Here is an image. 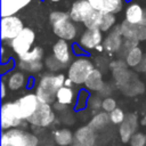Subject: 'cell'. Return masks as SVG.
<instances>
[{
    "label": "cell",
    "mask_w": 146,
    "mask_h": 146,
    "mask_svg": "<svg viewBox=\"0 0 146 146\" xmlns=\"http://www.w3.org/2000/svg\"><path fill=\"white\" fill-rule=\"evenodd\" d=\"M66 75L64 73H43L35 84V95L40 103L54 104L56 102L57 91L64 87Z\"/></svg>",
    "instance_id": "6da1fadb"
},
{
    "label": "cell",
    "mask_w": 146,
    "mask_h": 146,
    "mask_svg": "<svg viewBox=\"0 0 146 146\" xmlns=\"http://www.w3.org/2000/svg\"><path fill=\"white\" fill-rule=\"evenodd\" d=\"M1 146H39L40 138L23 128L9 129L1 133Z\"/></svg>",
    "instance_id": "7a4b0ae2"
},
{
    "label": "cell",
    "mask_w": 146,
    "mask_h": 146,
    "mask_svg": "<svg viewBox=\"0 0 146 146\" xmlns=\"http://www.w3.org/2000/svg\"><path fill=\"white\" fill-rule=\"evenodd\" d=\"M95 68V63L89 57V55L75 57L67 67L66 76L73 81L74 86H83L88 75Z\"/></svg>",
    "instance_id": "3957f363"
},
{
    "label": "cell",
    "mask_w": 146,
    "mask_h": 146,
    "mask_svg": "<svg viewBox=\"0 0 146 146\" xmlns=\"http://www.w3.org/2000/svg\"><path fill=\"white\" fill-rule=\"evenodd\" d=\"M0 116H1L0 123L2 131H7L9 129H15V128H23L26 122L21 117L16 102H3L1 104Z\"/></svg>",
    "instance_id": "277c9868"
},
{
    "label": "cell",
    "mask_w": 146,
    "mask_h": 146,
    "mask_svg": "<svg viewBox=\"0 0 146 146\" xmlns=\"http://www.w3.org/2000/svg\"><path fill=\"white\" fill-rule=\"evenodd\" d=\"M26 122L31 127H38L41 129H47V128L54 125L55 123L57 124L58 117H57V113L55 112L51 104L40 103L35 113L30 119H27Z\"/></svg>",
    "instance_id": "5b68a950"
},
{
    "label": "cell",
    "mask_w": 146,
    "mask_h": 146,
    "mask_svg": "<svg viewBox=\"0 0 146 146\" xmlns=\"http://www.w3.org/2000/svg\"><path fill=\"white\" fill-rule=\"evenodd\" d=\"M51 29H52V33L58 39H62L68 42H75L79 35V26L76 23H74L70 18L68 14L62 19H58L51 23Z\"/></svg>",
    "instance_id": "8992f818"
},
{
    "label": "cell",
    "mask_w": 146,
    "mask_h": 146,
    "mask_svg": "<svg viewBox=\"0 0 146 146\" xmlns=\"http://www.w3.org/2000/svg\"><path fill=\"white\" fill-rule=\"evenodd\" d=\"M34 41H35V32L31 27H24L23 31L15 39L7 42V44L10 47V49L13 50L15 55L21 57L24 54L29 52L34 47L33 46Z\"/></svg>",
    "instance_id": "52a82bcc"
},
{
    "label": "cell",
    "mask_w": 146,
    "mask_h": 146,
    "mask_svg": "<svg viewBox=\"0 0 146 146\" xmlns=\"http://www.w3.org/2000/svg\"><path fill=\"white\" fill-rule=\"evenodd\" d=\"M1 41L2 43H7L15 39L25 27L22 18L17 15L15 16H8V17H1Z\"/></svg>",
    "instance_id": "ba28073f"
},
{
    "label": "cell",
    "mask_w": 146,
    "mask_h": 146,
    "mask_svg": "<svg viewBox=\"0 0 146 146\" xmlns=\"http://www.w3.org/2000/svg\"><path fill=\"white\" fill-rule=\"evenodd\" d=\"M15 102L18 106L21 117L24 121H27V119H30L35 113V111L38 110L39 104H40L35 92H27V94L21 96L19 98H17Z\"/></svg>",
    "instance_id": "9c48e42d"
},
{
    "label": "cell",
    "mask_w": 146,
    "mask_h": 146,
    "mask_svg": "<svg viewBox=\"0 0 146 146\" xmlns=\"http://www.w3.org/2000/svg\"><path fill=\"white\" fill-rule=\"evenodd\" d=\"M51 55L64 66V67H68L70 64L73 62V59L75 58L73 50H72V44L68 41L58 39L52 48H51Z\"/></svg>",
    "instance_id": "30bf717a"
},
{
    "label": "cell",
    "mask_w": 146,
    "mask_h": 146,
    "mask_svg": "<svg viewBox=\"0 0 146 146\" xmlns=\"http://www.w3.org/2000/svg\"><path fill=\"white\" fill-rule=\"evenodd\" d=\"M104 33L99 30H89V29H84V31L80 34L79 39H78V43L87 51L90 52L92 50H95L99 44H103L104 41Z\"/></svg>",
    "instance_id": "8fae6325"
},
{
    "label": "cell",
    "mask_w": 146,
    "mask_h": 146,
    "mask_svg": "<svg viewBox=\"0 0 146 146\" xmlns=\"http://www.w3.org/2000/svg\"><path fill=\"white\" fill-rule=\"evenodd\" d=\"M139 119L136 113H128L124 121L119 125V138L122 144H129L131 137L138 131Z\"/></svg>",
    "instance_id": "7c38bea8"
},
{
    "label": "cell",
    "mask_w": 146,
    "mask_h": 146,
    "mask_svg": "<svg viewBox=\"0 0 146 146\" xmlns=\"http://www.w3.org/2000/svg\"><path fill=\"white\" fill-rule=\"evenodd\" d=\"M124 21L130 24L146 26V8L137 1H130L124 8Z\"/></svg>",
    "instance_id": "4fadbf2b"
},
{
    "label": "cell",
    "mask_w": 146,
    "mask_h": 146,
    "mask_svg": "<svg viewBox=\"0 0 146 146\" xmlns=\"http://www.w3.org/2000/svg\"><path fill=\"white\" fill-rule=\"evenodd\" d=\"M123 41H124V38L122 36L120 24H117L111 32H108L105 35L104 41H103V46H104L105 51L108 55L119 54L122 49Z\"/></svg>",
    "instance_id": "5bb4252c"
},
{
    "label": "cell",
    "mask_w": 146,
    "mask_h": 146,
    "mask_svg": "<svg viewBox=\"0 0 146 146\" xmlns=\"http://www.w3.org/2000/svg\"><path fill=\"white\" fill-rule=\"evenodd\" d=\"M97 138V131L84 124L74 131V143L72 146H96Z\"/></svg>",
    "instance_id": "9a60e30c"
},
{
    "label": "cell",
    "mask_w": 146,
    "mask_h": 146,
    "mask_svg": "<svg viewBox=\"0 0 146 146\" xmlns=\"http://www.w3.org/2000/svg\"><path fill=\"white\" fill-rule=\"evenodd\" d=\"M92 7L89 5L87 0H75L70 7L68 15L70 18L76 23V24H82L87 16L92 11Z\"/></svg>",
    "instance_id": "2e32d148"
},
{
    "label": "cell",
    "mask_w": 146,
    "mask_h": 146,
    "mask_svg": "<svg viewBox=\"0 0 146 146\" xmlns=\"http://www.w3.org/2000/svg\"><path fill=\"white\" fill-rule=\"evenodd\" d=\"M1 78L5 79L8 90L10 91H18L23 88H25L29 83V78L25 75V73L21 70H13L11 72L7 73L6 75H2Z\"/></svg>",
    "instance_id": "e0dca14e"
},
{
    "label": "cell",
    "mask_w": 146,
    "mask_h": 146,
    "mask_svg": "<svg viewBox=\"0 0 146 146\" xmlns=\"http://www.w3.org/2000/svg\"><path fill=\"white\" fill-rule=\"evenodd\" d=\"M121 33L124 39L136 40V41H146V26L130 24L127 21H122L120 23Z\"/></svg>",
    "instance_id": "ac0fdd59"
},
{
    "label": "cell",
    "mask_w": 146,
    "mask_h": 146,
    "mask_svg": "<svg viewBox=\"0 0 146 146\" xmlns=\"http://www.w3.org/2000/svg\"><path fill=\"white\" fill-rule=\"evenodd\" d=\"M32 2L33 0H1V17L15 16Z\"/></svg>",
    "instance_id": "d6986e66"
},
{
    "label": "cell",
    "mask_w": 146,
    "mask_h": 146,
    "mask_svg": "<svg viewBox=\"0 0 146 146\" xmlns=\"http://www.w3.org/2000/svg\"><path fill=\"white\" fill-rule=\"evenodd\" d=\"M105 86V81H104V75H103V72L100 68H95L87 78L84 84H83V88L87 89L90 94L91 92H96V94H99L103 88Z\"/></svg>",
    "instance_id": "ffe728a7"
},
{
    "label": "cell",
    "mask_w": 146,
    "mask_h": 146,
    "mask_svg": "<svg viewBox=\"0 0 146 146\" xmlns=\"http://www.w3.org/2000/svg\"><path fill=\"white\" fill-rule=\"evenodd\" d=\"M51 138L57 146H72L74 143V132L66 128H57L51 131Z\"/></svg>",
    "instance_id": "44dd1931"
},
{
    "label": "cell",
    "mask_w": 146,
    "mask_h": 146,
    "mask_svg": "<svg viewBox=\"0 0 146 146\" xmlns=\"http://www.w3.org/2000/svg\"><path fill=\"white\" fill-rule=\"evenodd\" d=\"M112 73V78H113V82L116 86L117 89H121L122 87L127 86L128 83H130L137 75L135 74V72H132L130 68H120V70H114L111 71Z\"/></svg>",
    "instance_id": "7402d4cb"
},
{
    "label": "cell",
    "mask_w": 146,
    "mask_h": 146,
    "mask_svg": "<svg viewBox=\"0 0 146 146\" xmlns=\"http://www.w3.org/2000/svg\"><path fill=\"white\" fill-rule=\"evenodd\" d=\"M145 56H146V55H145L143 48H141L140 46H137V47L130 49V50L125 54V56H124L123 59L125 60L128 67L136 70V68L141 64V62H143V59L145 58Z\"/></svg>",
    "instance_id": "603a6c76"
},
{
    "label": "cell",
    "mask_w": 146,
    "mask_h": 146,
    "mask_svg": "<svg viewBox=\"0 0 146 146\" xmlns=\"http://www.w3.org/2000/svg\"><path fill=\"white\" fill-rule=\"evenodd\" d=\"M76 96H78V91L74 88H68V87H62L56 95V102L66 105V106H71V105H75L76 102Z\"/></svg>",
    "instance_id": "cb8c5ba5"
},
{
    "label": "cell",
    "mask_w": 146,
    "mask_h": 146,
    "mask_svg": "<svg viewBox=\"0 0 146 146\" xmlns=\"http://www.w3.org/2000/svg\"><path fill=\"white\" fill-rule=\"evenodd\" d=\"M124 96L127 97H135L137 95H141L146 91V87L144 84L143 81H140L138 79V76H136L130 83H128L127 86L122 87L121 89H119Z\"/></svg>",
    "instance_id": "d4e9b609"
},
{
    "label": "cell",
    "mask_w": 146,
    "mask_h": 146,
    "mask_svg": "<svg viewBox=\"0 0 146 146\" xmlns=\"http://www.w3.org/2000/svg\"><path fill=\"white\" fill-rule=\"evenodd\" d=\"M111 123L110 120V114L104 112V111H99L97 112L95 115L91 116L90 121L88 122V125L91 127L94 130L96 131H102L104 130L108 124Z\"/></svg>",
    "instance_id": "484cf974"
},
{
    "label": "cell",
    "mask_w": 146,
    "mask_h": 146,
    "mask_svg": "<svg viewBox=\"0 0 146 146\" xmlns=\"http://www.w3.org/2000/svg\"><path fill=\"white\" fill-rule=\"evenodd\" d=\"M16 67L21 71H23L24 73H29V74H36L40 73L43 67H44V63L42 62H24L18 59V62L16 63Z\"/></svg>",
    "instance_id": "4316f807"
},
{
    "label": "cell",
    "mask_w": 146,
    "mask_h": 146,
    "mask_svg": "<svg viewBox=\"0 0 146 146\" xmlns=\"http://www.w3.org/2000/svg\"><path fill=\"white\" fill-rule=\"evenodd\" d=\"M103 15L104 13L102 11H97V10H92L87 18L84 19V22L82 23V25L84 26V29H89V30H96L100 27L102 21H103Z\"/></svg>",
    "instance_id": "83f0119b"
},
{
    "label": "cell",
    "mask_w": 146,
    "mask_h": 146,
    "mask_svg": "<svg viewBox=\"0 0 146 146\" xmlns=\"http://www.w3.org/2000/svg\"><path fill=\"white\" fill-rule=\"evenodd\" d=\"M90 92L84 89V88H80L78 90V96H76V102H75V105L73 106L74 111L75 112H80V111H83L88 107V104H89V100H90Z\"/></svg>",
    "instance_id": "f1b7e54d"
},
{
    "label": "cell",
    "mask_w": 146,
    "mask_h": 146,
    "mask_svg": "<svg viewBox=\"0 0 146 146\" xmlns=\"http://www.w3.org/2000/svg\"><path fill=\"white\" fill-rule=\"evenodd\" d=\"M18 59L24 62H42L44 59V50L40 46H34L29 52L18 57Z\"/></svg>",
    "instance_id": "f546056e"
},
{
    "label": "cell",
    "mask_w": 146,
    "mask_h": 146,
    "mask_svg": "<svg viewBox=\"0 0 146 146\" xmlns=\"http://www.w3.org/2000/svg\"><path fill=\"white\" fill-rule=\"evenodd\" d=\"M116 25H117V23H116V15L110 14V13H104V15H103V21H102V24H100L99 30H100L103 33H106V34H107V33L111 32Z\"/></svg>",
    "instance_id": "4dcf8cb0"
},
{
    "label": "cell",
    "mask_w": 146,
    "mask_h": 146,
    "mask_svg": "<svg viewBox=\"0 0 146 146\" xmlns=\"http://www.w3.org/2000/svg\"><path fill=\"white\" fill-rule=\"evenodd\" d=\"M123 5V0H104V13L116 15L122 11Z\"/></svg>",
    "instance_id": "1f68e13d"
},
{
    "label": "cell",
    "mask_w": 146,
    "mask_h": 146,
    "mask_svg": "<svg viewBox=\"0 0 146 146\" xmlns=\"http://www.w3.org/2000/svg\"><path fill=\"white\" fill-rule=\"evenodd\" d=\"M43 63H44V67H46L47 71L50 72V73H60V71H62L63 68H65L52 55L47 56V57L43 59Z\"/></svg>",
    "instance_id": "d6a6232c"
},
{
    "label": "cell",
    "mask_w": 146,
    "mask_h": 146,
    "mask_svg": "<svg viewBox=\"0 0 146 146\" xmlns=\"http://www.w3.org/2000/svg\"><path fill=\"white\" fill-rule=\"evenodd\" d=\"M108 114H110L111 123L114 124V125H120V124L124 121V119H125V116H127L125 112H124L121 107H116L114 111H112V112L108 113Z\"/></svg>",
    "instance_id": "836d02e7"
},
{
    "label": "cell",
    "mask_w": 146,
    "mask_h": 146,
    "mask_svg": "<svg viewBox=\"0 0 146 146\" xmlns=\"http://www.w3.org/2000/svg\"><path fill=\"white\" fill-rule=\"evenodd\" d=\"M117 106V103H116V99L112 96H108V97H105L103 98V103H102V111L106 112V113H111L112 111H114Z\"/></svg>",
    "instance_id": "e575fe53"
},
{
    "label": "cell",
    "mask_w": 146,
    "mask_h": 146,
    "mask_svg": "<svg viewBox=\"0 0 146 146\" xmlns=\"http://www.w3.org/2000/svg\"><path fill=\"white\" fill-rule=\"evenodd\" d=\"M130 146H146V133L137 131L129 141Z\"/></svg>",
    "instance_id": "d590c367"
},
{
    "label": "cell",
    "mask_w": 146,
    "mask_h": 146,
    "mask_svg": "<svg viewBox=\"0 0 146 146\" xmlns=\"http://www.w3.org/2000/svg\"><path fill=\"white\" fill-rule=\"evenodd\" d=\"M102 103H103V98L99 97L98 95H96V96H91V97H90L88 107L92 111L94 115H95L97 112H99V111L102 110Z\"/></svg>",
    "instance_id": "8d00e7d4"
},
{
    "label": "cell",
    "mask_w": 146,
    "mask_h": 146,
    "mask_svg": "<svg viewBox=\"0 0 146 146\" xmlns=\"http://www.w3.org/2000/svg\"><path fill=\"white\" fill-rule=\"evenodd\" d=\"M137 46H139V41L130 40V39H124V41H123V46H122V49H121V51H120L119 54L121 55V57H123V58H124L125 54H127L130 49H132V48H135V47H137Z\"/></svg>",
    "instance_id": "74e56055"
},
{
    "label": "cell",
    "mask_w": 146,
    "mask_h": 146,
    "mask_svg": "<svg viewBox=\"0 0 146 146\" xmlns=\"http://www.w3.org/2000/svg\"><path fill=\"white\" fill-rule=\"evenodd\" d=\"M108 67L111 68V71H114V70H120V68H127L128 65L123 58H117V59H113L108 62Z\"/></svg>",
    "instance_id": "f35d334b"
},
{
    "label": "cell",
    "mask_w": 146,
    "mask_h": 146,
    "mask_svg": "<svg viewBox=\"0 0 146 146\" xmlns=\"http://www.w3.org/2000/svg\"><path fill=\"white\" fill-rule=\"evenodd\" d=\"M116 88V86L114 84V82H105V86H104V88H103V90L99 92V94H97L99 97H102V98H105V97H108V96H111L112 95V92H113V90Z\"/></svg>",
    "instance_id": "ab89813d"
},
{
    "label": "cell",
    "mask_w": 146,
    "mask_h": 146,
    "mask_svg": "<svg viewBox=\"0 0 146 146\" xmlns=\"http://www.w3.org/2000/svg\"><path fill=\"white\" fill-rule=\"evenodd\" d=\"M16 66V63L11 59V58H9L7 62H5V63H1V76L2 75H6L7 73H9V72H11L13 71V68Z\"/></svg>",
    "instance_id": "60d3db41"
},
{
    "label": "cell",
    "mask_w": 146,
    "mask_h": 146,
    "mask_svg": "<svg viewBox=\"0 0 146 146\" xmlns=\"http://www.w3.org/2000/svg\"><path fill=\"white\" fill-rule=\"evenodd\" d=\"M72 50H73V54H74L75 57H80V56H86V55H88V52L78 43V41H75V42L72 43Z\"/></svg>",
    "instance_id": "b9f144b4"
},
{
    "label": "cell",
    "mask_w": 146,
    "mask_h": 146,
    "mask_svg": "<svg viewBox=\"0 0 146 146\" xmlns=\"http://www.w3.org/2000/svg\"><path fill=\"white\" fill-rule=\"evenodd\" d=\"M94 10L104 13V0H87Z\"/></svg>",
    "instance_id": "7bdbcfd3"
},
{
    "label": "cell",
    "mask_w": 146,
    "mask_h": 146,
    "mask_svg": "<svg viewBox=\"0 0 146 146\" xmlns=\"http://www.w3.org/2000/svg\"><path fill=\"white\" fill-rule=\"evenodd\" d=\"M52 107H54V110H55V112H56L57 114H60V113L66 112L70 106L63 105V104H60V103H58V102H55V103L52 104Z\"/></svg>",
    "instance_id": "ee69618b"
},
{
    "label": "cell",
    "mask_w": 146,
    "mask_h": 146,
    "mask_svg": "<svg viewBox=\"0 0 146 146\" xmlns=\"http://www.w3.org/2000/svg\"><path fill=\"white\" fill-rule=\"evenodd\" d=\"M7 90H8V88H7L6 81H5L3 78H1V81H0V97H1V99H5L6 98Z\"/></svg>",
    "instance_id": "f6af8a7d"
},
{
    "label": "cell",
    "mask_w": 146,
    "mask_h": 146,
    "mask_svg": "<svg viewBox=\"0 0 146 146\" xmlns=\"http://www.w3.org/2000/svg\"><path fill=\"white\" fill-rule=\"evenodd\" d=\"M138 72H140V73H146V56H145V58L143 59V62H141V64L136 68Z\"/></svg>",
    "instance_id": "bcb514c9"
},
{
    "label": "cell",
    "mask_w": 146,
    "mask_h": 146,
    "mask_svg": "<svg viewBox=\"0 0 146 146\" xmlns=\"http://www.w3.org/2000/svg\"><path fill=\"white\" fill-rule=\"evenodd\" d=\"M64 86H65V87H68V88H74V83H73V81H72L71 79H68V78H66Z\"/></svg>",
    "instance_id": "7dc6e473"
},
{
    "label": "cell",
    "mask_w": 146,
    "mask_h": 146,
    "mask_svg": "<svg viewBox=\"0 0 146 146\" xmlns=\"http://www.w3.org/2000/svg\"><path fill=\"white\" fill-rule=\"evenodd\" d=\"M0 54H1V63L5 60V55H6V48H5V44L1 46V49H0Z\"/></svg>",
    "instance_id": "c3c4849f"
},
{
    "label": "cell",
    "mask_w": 146,
    "mask_h": 146,
    "mask_svg": "<svg viewBox=\"0 0 146 146\" xmlns=\"http://www.w3.org/2000/svg\"><path fill=\"white\" fill-rule=\"evenodd\" d=\"M95 50H96L97 52H103V51H105V49H104V46H103V44H99Z\"/></svg>",
    "instance_id": "681fc988"
},
{
    "label": "cell",
    "mask_w": 146,
    "mask_h": 146,
    "mask_svg": "<svg viewBox=\"0 0 146 146\" xmlns=\"http://www.w3.org/2000/svg\"><path fill=\"white\" fill-rule=\"evenodd\" d=\"M140 123H141V125H145L146 127V114L141 117V120H140Z\"/></svg>",
    "instance_id": "f907efd6"
},
{
    "label": "cell",
    "mask_w": 146,
    "mask_h": 146,
    "mask_svg": "<svg viewBox=\"0 0 146 146\" xmlns=\"http://www.w3.org/2000/svg\"><path fill=\"white\" fill-rule=\"evenodd\" d=\"M49 1H51V2H59V1H62V0H49Z\"/></svg>",
    "instance_id": "816d5d0a"
},
{
    "label": "cell",
    "mask_w": 146,
    "mask_h": 146,
    "mask_svg": "<svg viewBox=\"0 0 146 146\" xmlns=\"http://www.w3.org/2000/svg\"><path fill=\"white\" fill-rule=\"evenodd\" d=\"M145 55H146V49H145Z\"/></svg>",
    "instance_id": "f5cc1de1"
}]
</instances>
